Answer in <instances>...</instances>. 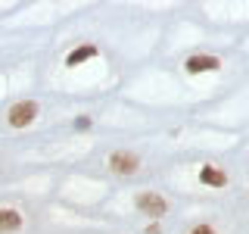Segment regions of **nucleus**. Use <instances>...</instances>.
I'll use <instances>...</instances> for the list:
<instances>
[{
  "label": "nucleus",
  "instance_id": "f257e3e1",
  "mask_svg": "<svg viewBox=\"0 0 249 234\" xmlns=\"http://www.w3.org/2000/svg\"><path fill=\"white\" fill-rule=\"evenodd\" d=\"M137 209L140 213H146L150 218H162L168 213V203L162 194H153V191H140L137 194Z\"/></svg>",
  "mask_w": 249,
  "mask_h": 234
},
{
  "label": "nucleus",
  "instance_id": "f03ea898",
  "mask_svg": "<svg viewBox=\"0 0 249 234\" xmlns=\"http://www.w3.org/2000/svg\"><path fill=\"white\" fill-rule=\"evenodd\" d=\"M6 119H10L13 128H25V125H31L37 119V103L35 100H19V103L6 113Z\"/></svg>",
  "mask_w": 249,
  "mask_h": 234
},
{
  "label": "nucleus",
  "instance_id": "7ed1b4c3",
  "mask_svg": "<svg viewBox=\"0 0 249 234\" xmlns=\"http://www.w3.org/2000/svg\"><path fill=\"white\" fill-rule=\"evenodd\" d=\"M109 169H112L115 175H134L140 169V159H137V153H131V150H115L109 156Z\"/></svg>",
  "mask_w": 249,
  "mask_h": 234
},
{
  "label": "nucleus",
  "instance_id": "20e7f679",
  "mask_svg": "<svg viewBox=\"0 0 249 234\" xmlns=\"http://www.w3.org/2000/svg\"><path fill=\"white\" fill-rule=\"evenodd\" d=\"M215 69H221V62L218 57H206V53H199V57H190L187 59V72H215Z\"/></svg>",
  "mask_w": 249,
  "mask_h": 234
},
{
  "label": "nucleus",
  "instance_id": "39448f33",
  "mask_svg": "<svg viewBox=\"0 0 249 234\" xmlns=\"http://www.w3.org/2000/svg\"><path fill=\"white\" fill-rule=\"evenodd\" d=\"M199 181L209 184V187H224V184H228V175H224V169L202 166V169H199Z\"/></svg>",
  "mask_w": 249,
  "mask_h": 234
},
{
  "label": "nucleus",
  "instance_id": "423d86ee",
  "mask_svg": "<svg viewBox=\"0 0 249 234\" xmlns=\"http://www.w3.org/2000/svg\"><path fill=\"white\" fill-rule=\"evenodd\" d=\"M22 228V215L16 209H0V231H19Z\"/></svg>",
  "mask_w": 249,
  "mask_h": 234
},
{
  "label": "nucleus",
  "instance_id": "0eeeda50",
  "mask_svg": "<svg viewBox=\"0 0 249 234\" xmlns=\"http://www.w3.org/2000/svg\"><path fill=\"white\" fill-rule=\"evenodd\" d=\"M90 57H97V47L93 44H88V47H78V50H72L66 57V62L69 66H78V62H84V59H90Z\"/></svg>",
  "mask_w": 249,
  "mask_h": 234
},
{
  "label": "nucleus",
  "instance_id": "6e6552de",
  "mask_svg": "<svg viewBox=\"0 0 249 234\" xmlns=\"http://www.w3.org/2000/svg\"><path fill=\"white\" fill-rule=\"evenodd\" d=\"M190 234H215L212 228H209V225H196V228H193Z\"/></svg>",
  "mask_w": 249,
  "mask_h": 234
}]
</instances>
